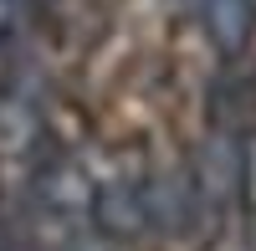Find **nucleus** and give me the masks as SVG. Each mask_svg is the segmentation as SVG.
<instances>
[{
	"mask_svg": "<svg viewBox=\"0 0 256 251\" xmlns=\"http://www.w3.org/2000/svg\"><path fill=\"white\" fill-rule=\"evenodd\" d=\"M144 184V210H148V226H164L169 236H190L205 216V190H200V174L180 164V170H159L138 180Z\"/></svg>",
	"mask_w": 256,
	"mask_h": 251,
	"instance_id": "obj_1",
	"label": "nucleus"
},
{
	"mask_svg": "<svg viewBox=\"0 0 256 251\" xmlns=\"http://www.w3.org/2000/svg\"><path fill=\"white\" fill-rule=\"evenodd\" d=\"M36 195H41L46 210L77 216V210H88V205H92V180H88V170H82L77 159L52 154V159L36 170Z\"/></svg>",
	"mask_w": 256,
	"mask_h": 251,
	"instance_id": "obj_3",
	"label": "nucleus"
},
{
	"mask_svg": "<svg viewBox=\"0 0 256 251\" xmlns=\"http://www.w3.org/2000/svg\"><path fill=\"white\" fill-rule=\"evenodd\" d=\"M92 226L102 236H144L148 210H144V184L138 180H108L92 190Z\"/></svg>",
	"mask_w": 256,
	"mask_h": 251,
	"instance_id": "obj_2",
	"label": "nucleus"
},
{
	"mask_svg": "<svg viewBox=\"0 0 256 251\" xmlns=\"http://www.w3.org/2000/svg\"><path fill=\"white\" fill-rule=\"evenodd\" d=\"M10 6H41V0H10Z\"/></svg>",
	"mask_w": 256,
	"mask_h": 251,
	"instance_id": "obj_5",
	"label": "nucleus"
},
{
	"mask_svg": "<svg viewBox=\"0 0 256 251\" xmlns=\"http://www.w3.org/2000/svg\"><path fill=\"white\" fill-rule=\"evenodd\" d=\"M190 10L205 26V36L216 41V52H226V56H236L256 31V6L251 0H190Z\"/></svg>",
	"mask_w": 256,
	"mask_h": 251,
	"instance_id": "obj_4",
	"label": "nucleus"
}]
</instances>
